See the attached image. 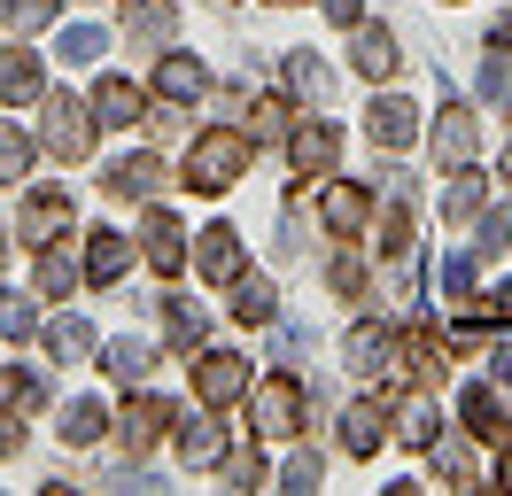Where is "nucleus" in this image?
I'll list each match as a JSON object with an SVG mask.
<instances>
[{
  "mask_svg": "<svg viewBox=\"0 0 512 496\" xmlns=\"http://www.w3.org/2000/svg\"><path fill=\"white\" fill-rule=\"evenodd\" d=\"M249 171V132H233V124H218V132H194L187 148V171H179V186H194V194H225V186Z\"/></svg>",
  "mask_w": 512,
  "mask_h": 496,
  "instance_id": "1",
  "label": "nucleus"
},
{
  "mask_svg": "<svg viewBox=\"0 0 512 496\" xmlns=\"http://www.w3.org/2000/svg\"><path fill=\"white\" fill-rule=\"evenodd\" d=\"M303 411H311V396H303V380L295 372H272L264 388H249V427L256 434H303Z\"/></svg>",
  "mask_w": 512,
  "mask_h": 496,
  "instance_id": "2",
  "label": "nucleus"
},
{
  "mask_svg": "<svg viewBox=\"0 0 512 496\" xmlns=\"http://www.w3.org/2000/svg\"><path fill=\"white\" fill-rule=\"evenodd\" d=\"M94 132H101L94 101H70V93H55V101H47V155L86 163V155H94Z\"/></svg>",
  "mask_w": 512,
  "mask_h": 496,
  "instance_id": "3",
  "label": "nucleus"
},
{
  "mask_svg": "<svg viewBox=\"0 0 512 496\" xmlns=\"http://www.w3.org/2000/svg\"><path fill=\"white\" fill-rule=\"evenodd\" d=\"M194 396L210 403V411L241 403V396H249V365H241L233 349H202V357H194Z\"/></svg>",
  "mask_w": 512,
  "mask_h": 496,
  "instance_id": "4",
  "label": "nucleus"
},
{
  "mask_svg": "<svg viewBox=\"0 0 512 496\" xmlns=\"http://www.w3.org/2000/svg\"><path fill=\"white\" fill-rule=\"evenodd\" d=\"M63 233H70V194H63V186H39L32 202L16 210V241H24V248H55Z\"/></svg>",
  "mask_w": 512,
  "mask_h": 496,
  "instance_id": "5",
  "label": "nucleus"
},
{
  "mask_svg": "<svg viewBox=\"0 0 512 496\" xmlns=\"http://www.w3.org/2000/svg\"><path fill=\"white\" fill-rule=\"evenodd\" d=\"M319 217H326V233H334V241H357V233L373 225V186L334 179V186L319 194Z\"/></svg>",
  "mask_w": 512,
  "mask_h": 496,
  "instance_id": "6",
  "label": "nucleus"
},
{
  "mask_svg": "<svg viewBox=\"0 0 512 496\" xmlns=\"http://www.w3.org/2000/svg\"><path fill=\"white\" fill-rule=\"evenodd\" d=\"M334 155H342V132H334V124H295V132H288L295 179H326V171H334Z\"/></svg>",
  "mask_w": 512,
  "mask_h": 496,
  "instance_id": "7",
  "label": "nucleus"
},
{
  "mask_svg": "<svg viewBox=\"0 0 512 496\" xmlns=\"http://www.w3.org/2000/svg\"><path fill=\"white\" fill-rule=\"evenodd\" d=\"M101 186L117 194V202H156V186H163V163L148 148H132V155H117L109 171H101Z\"/></svg>",
  "mask_w": 512,
  "mask_h": 496,
  "instance_id": "8",
  "label": "nucleus"
},
{
  "mask_svg": "<svg viewBox=\"0 0 512 496\" xmlns=\"http://www.w3.org/2000/svg\"><path fill=\"white\" fill-rule=\"evenodd\" d=\"M241 264H249V248H241V233H233V225H210V233L194 241V272L218 279V287H233V279H241Z\"/></svg>",
  "mask_w": 512,
  "mask_h": 496,
  "instance_id": "9",
  "label": "nucleus"
},
{
  "mask_svg": "<svg viewBox=\"0 0 512 496\" xmlns=\"http://www.w3.org/2000/svg\"><path fill=\"white\" fill-rule=\"evenodd\" d=\"M47 93V70H39L32 47H8L0 55V109H24V101H39Z\"/></svg>",
  "mask_w": 512,
  "mask_h": 496,
  "instance_id": "10",
  "label": "nucleus"
},
{
  "mask_svg": "<svg viewBox=\"0 0 512 496\" xmlns=\"http://www.w3.org/2000/svg\"><path fill=\"white\" fill-rule=\"evenodd\" d=\"M365 132H373L381 148H412L419 140V109L404 101V93H381V101L365 109Z\"/></svg>",
  "mask_w": 512,
  "mask_h": 496,
  "instance_id": "11",
  "label": "nucleus"
},
{
  "mask_svg": "<svg viewBox=\"0 0 512 496\" xmlns=\"http://www.w3.org/2000/svg\"><path fill=\"white\" fill-rule=\"evenodd\" d=\"M163 427H171V403H163V396H132V403H125V419H117V434H125L132 458H148Z\"/></svg>",
  "mask_w": 512,
  "mask_h": 496,
  "instance_id": "12",
  "label": "nucleus"
},
{
  "mask_svg": "<svg viewBox=\"0 0 512 496\" xmlns=\"http://www.w3.org/2000/svg\"><path fill=\"white\" fill-rule=\"evenodd\" d=\"M179 458H187V473L225 465V434H218V419H210V403H202V411H187V427H179Z\"/></svg>",
  "mask_w": 512,
  "mask_h": 496,
  "instance_id": "13",
  "label": "nucleus"
},
{
  "mask_svg": "<svg viewBox=\"0 0 512 496\" xmlns=\"http://www.w3.org/2000/svg\"><path fill=\"white\" fill-rule=\"evenodd\" d=\"M94 117L117 124V132H132V124L148 117V93L132 86V78H101V86H94Z\"/></svg>",
  "mask_w": 512,
  "mask_h": 496,
  "instance_id": "14",
  "label": "nucleus"
},
{
  "mask_svg": "<svg viewBox=\"0 0 512 496\" xmlns=\"http://www.w3.org/2000/svg\"><path fill=\"white\" fill-rule=\"evenodd\" d=\"M179 31V8L171 0H125V39L132 47H163Z\"/></svg>",
  "mask_w": 512,
  "mask_h": 496,
  "instance_id": "15",
  "label": "nucleus"
},
{
  "mask_svg": "<svg viewBox=\"0 0 512 496\" xmlns=\"http://www.w3.org/2000/svg\"><path fill=\"white\" fill-rule=\"evenodd\" d=\"M125 264H132V241H125V233H109V225L86 233V279H94V287H117Z\"/></svg>",
  "mask_w": 512,
  "mask_h": 496,
  "instance_id": "16",
  "label": "nucleus"
},
{
  "mask_svg": "<svg viewBox=\"0 0 512 496\" xmlns=\"http://www.w3.org/2000/svg\"><path fill=\"white\" fill-rule=\"evenodd\" d=\"M140 256H148L156 272H179V264H187V233H179V217H171V210L148 217V233H140Z\"/></svg>",
  "mask_w": 512,
  "mask_h": 496,
  "instance_id": "17",
  "label": "nucleus"
},
{
  "mask_svg": "<svg viewBox=\"0 0 512 496\" xmlns=\"http://www.w3.org/2000/svg\"><path fill=\"white\" fill-rule=\"evenodd\" d=\"M381 434H388V403H350V411H342V450H350V458H373Z\"/></svg>",
  "mask_w": 512,
  "mask_h": 496,
  "instance_id": "18",
  "label": "nucleus"
},
{
  "mask_svg": "<svg viewBox=\"0 0 512 496\" xmlns=\"http://www.w3.org/2000/svg\"><path fill=\"white\" fill-rule=\"evenodd\" d=\"M342 357H350V372H381V365H396V334L388 326H350V341H342Z\"/></svg>",
  "mask_w": 512,
  "mask_h": 496,
  "instance_id": "19",
  "label": "nucleus"
},
{
  "mask_svg": "<svg viewBox=\"0 0 512 496\" xmlns=\"http://www.w3.org/2000/svg\"><path fill=\"white\" fill-rule=\"evenodd\" d=\"M148 365H156V349H148V341L140 334H117V341H101V372H109V380H148Z\"/></svg>",
  "mask_w": 512,
  "mask_h": 496,
  "instance_id": "20",
  "label": "nucleus"
},
{
  "mask_svg": "<svg viewBox=\"0 0 512 496\" xmlns=\"http://www.w3.org/2000/svg\"><path fill=\"white\" fill-rule=\"evenodd\" d=\"M458 419H466V434H481V442H505V396H497V388H466V396H458Z\"/></svg>",
  "mask_w": 512,
  "mask_h": 496,
  "instance_id": "21",
  "label": "nucleus"
},
{
  "mask_svg": "<svg viewBox=\"0 0 512 496\" xmlns=\"http://www.w3.org/2000/svg\"><path fill=\"white\" fill-rule=\"evenodd\" d=\"M474 117H466V109H458V101H443V124H435V155H443L450 171H458V163H474Z\"/></svg>",
  "mask_w": 512,
  "mask_h": 496,
  "instance_id": "22",
  "label": "nucleus"
},
{
  "mask_svg": "<svg viewBox=\"0 0 512 496\" xmlns=\"http://www.w3.org/2000/svg\"><path fill=\"white\" fill-rule=\"evenodd\" d=\"M202 86H210V70H202L194 55H163L156 62V93L163 101H202Z\"/></svg>",
  "mask_w": 512,
  "mask_h": 496,
  "instance_id": "23",
  "label": "nucleus"
},
{
  "mask_svg": "<svg viewBox=\"0 0 512 496\" xmlns=\"http://www.w3.org/2000/svg\"><path fill=\"white\" fill-rule=\"evenodd\" d=\"M233 318L241 326H272L280 318V287L272 279H233Z\"/></svg>",
  "mask_w": 512,
  "mask_h": 496,
  "instance_id": "24",
  "label": "nucleus"
},
{
  "mask_svg": "<svg viewBox=\"0 0 512 496\" xmlns=\"http://www.w3.org/2000/svg\"><path fill=\"white\" fill-rule=\"evenodd\" d=\"M288 132H295V109H288V93H264V101L249 109V140L264 148V140H288Z\"/></svg>",
  "mask_w": 512,
  "mask_h": 496,
  "instance_id": "25",
  "label": "nucleus"
},
{
  "mask_svg": "<svg viewBox=\"0 0 512 496\" xmlns=\"http://www.w3.org/2000/svg\"><path fill=\"white\" fill-rule=\"evenodd\" d=\"M357 70H365V78H388V70H396V39H388L381 24H357Z\"/></svg>",
  "mask_w": 512,
  "mask_h": 496,
  "instance_id": "26",
  "label": "nucleus"
},
{
  "mask_svg": "<svg viewBox=\"0 0 512 496\" xmlns=\"http://www.w3.org/2000/svg\"><path fill=\"white\" fill-rule=\"evenodd\" d=\"M47 357H63V365L94 357V326H86V318H55V326H47Z\"/></svg>",
  "mask_w": 512,
  "mask_h": 496,
  "instance_id": "27",
  "label": "nucleus"
},
{
  "mask_svg": "<svg viewBox=\"0 0 512 496\" xmlns=\"http://www.w3.org/2000/svg\"><path fill=\"white\" fill-rule=\"evenodd\" d=\"M373 248H381L388 264H396V256H412V210H404V194H396V202H388V217L373 225Z\"/></svg>",
  "mask_w": 512,
  "mask_h": 496,
  "instance_id": "28",
  "label": "nucleus"
},
{
  "mask_svg": "<svg viewBox=\"0 0 512 496\" xmlns=\"http://www.w3.org/2000/svg\"><path fill=\"white\" fill-rule=\"evenodd\" d=\"M101 427H109V411H101L94 396H78V403L63 411V442H70V450H86V442H101Z\"/></svg>",
  "mask_w": 512,
  "mask_h": 496,
  "instance_id": "29",
  "label": "nucleus"
},
{
  "mask_svg": "<svg viewBox=\"0 0 512 496\" xmlns=\"http://www.w3.org/2000/svg\"><path fill=\"white\" fill-rule=\"evenodd\" d=\"M163 334L179 341V349H194V341H202V303H187V295H163Z\"/></svg>",
  "mask_w": 512,
  "mask_h": 496,
  "instance_id": "30",
  "label": "nucleus"
},
{
  "mask_svg": "<svg viewBox=\"0 0 512 496\" xmlns=\"http://www.w3.org/2000/svg\"><path fill=\"white\" fill-rule=\"evenodd\" d=\"M86 279V264H70L63 248H39V295H70Z\"/></svg>",
  "mask_w": 512,
  "mask_h": 496,
  "instance_id": "31",
  "label": "nucleus"
},
{
  "mask_svg": "<svg viewBox=\"0 0 512 496\" xmlns=\"http://www.w3.org/2000/svg\"><path fill=\"white\" fill-rule=\"evenodd\" d=\"M435 473H443V481H458V489H474V481H481L474 450H466V442H443V434H435Z\"/></svg>",
  "mask_w": 512,
  "mask_h": 496,
  "instance_id": "32",
  "label": "nucleus"
},
{
  "mask_svg": "<svg viewBox=\"0 0 512 496\" xmlns=\"http://www.w3.org/2000/svg\"><path fill=\"white\" fill-rule=\"evenodd\" d=\"M24 171H32V140H24L16 124L0 117V186H8V179H24Z\"/></svg>",
  "mask_w": 512,
  "mask_h": 496,
  "instance_id": "33",
  "label": "nucleus"
},
{
  "mask_svg": "<svg viewBox=\"0 0 512 496\" xmlns=\"http://www.w3.org/2000/svg\"><path fill=\"white\" fill-rule=\"evenodd\" d=\"M288 86L303 93V101H326V86H334V78H326L319 55H288Z\"/></svg>",
  "mask_w": 512,
  "mask_h": 496,
  "instance_id": "34",
  "label": "nucleus"
},
{
  "mask_svg": "<svg viewBox=\"0 0 512 496\" xmlns=\"http://www.w3.org/2000/svg\"><path fill=\"white\" fill-rule=\"evenodd\" d=\"M101 47H109V31H101V24H70V31H63V47H55V55H63V62H94Z\"/></svg>",
  "mask_w": 512,
  "mask_h": 496,
  "instance_id": "35",
  "label": "nucleus"
},
{
  "mask_svg": "<svg viewBox=\"0 0 512 496\" xmlns=\"http://www.w3.org/2000/svg\"><path fill=\"white\" fill-rule=\"evenodd\" d=\"M225 473H233V489H264V481H272L264 450H225Z\"/></svg>",
  "mask_w": 512,
  "mask_h": 496,
  "instance_id": "36",
  "label": "nucleus"
},
{
  "mask_svg": "<svg viewBox=\"0 0 512 496\" xmlns=\"http://www.w3.org/2000/svg\"><path fill=\"white\" fill-rule=\"evenodd\" d=\"M481 210V179L458 163V179H450V194H443V217H474Z\"/></svg>",
  "mask_w": 512,
  "mask_h": 496,
  "instance_id": "37",
  "label": "nucleus"
},
{
  "mask_svg": "<svg viewBox=\"0 0 512 496\" xmlns=\"http://www.w3.org/2000/svg\"><path fill=\"white\" fill-rule=\"evenodd\" d=\"M39 403V372H0V411H32Z\"/></svg>",
  "mask_w": 512,
  "mask_h": 496,
  "instance_id": "38",
  "label": "nucleus"
},
{
  "mask_svg": "<svg viewBox=\"0 0 512 496\" xmlns=\"http://www.w3.org/2000/svg\"><path fill=\"white\" fill-rule=\"evenodd\" d=\"M0 334H8V341H24V334H39V310L24 303V295H0Z\"/></svg>",
  "mask_w": 512,
  "mask_h": 496,
  "instance_id": "39",
  "label": "nucleus"
},
{
  "mask_svg": "<svg viewBox=\"0 0 512 496\" xmlns=\"http://www.w3.org/2000/svg\"><path fill=\"white\" fill-rule=\"evenodd\" d=\"M435 427H443V419H435V411H427V403H412V411H404V442H412V450H435Z\"/></svg>",
  "mask_w": 512,
  "mask_h": 496,
  "instance_id": "40",
  "label": "nucleus"
},
{
  "mask_svg": "<svg viewBox=\"0 0 512 496\" xmlns=\"http://www.w3.org/2000/svg\"><path fill=\"white\" fill-rule=\"evenodd\" d=\"M435 287H443V295H474V256H443Z\"/></svg>",
  "mask_w": 512,
  "mask_h": 496,
  "instance_id": "41",
  "label": "nucleus"
},
{
  "mask_svg": "<svg viewBox=\"0 0 512 496\" xmlns=\"http://www.w3.org/2000/svg\"><path fill=\"white\" fill-rule=\"evenodd\" d=\"M280 481H288V489H319V450H295V458L280 465Z\"/></svg>",
  "mask_w": 512,
  "mask_h": 496,
  "instance_id": "42",
  "label": "nucleus"
},
{
  "mask_svg": "<svg viewBox=\"0 0 512 496\" xmlns=\"http://www.w3.org/2000/svg\"><path fill=\"white\" fill-rule=\"evenodd\" d=\"M512 248V217H481V241H474V256H505Z\"/></svg>",
  "mask_w": 512,
  "mask_h": 496,
  "instance_id": "43",
  "label": "nucleus"
},
{
  "mask_svg": "<svg viewBox=\"0 0 512 496\" xmlns=\"http://www.w3.org/2000/svg\"><path fill=\"white\" fill-rule=\"evenodd\" d=\"M326 279H334V295H350V303L365 295V264H357V256H334V272H326Z\"/></svg>",
  "mask_w": 512,
  "mask_h": 496,
  "instance_id": "44",
  "label": "nucleus"
},
{
  "mask_svg": "<svg viewBox=\"0 0 512 496\" xmlns=\"http://www.w3.org/2000/svg\"><path fill=\"white\" fill-rule=\"evenodd\" d=\"M47 16H55V0H16V24H24V31H39Z\"/></svg>",
  "mask_w": 512,
  "mask_h": 496,
  "instance_id": "45",
  "label": "nucleus"
},
{
  "mask_svg": "<svg viewBox=\"0 0 512 496\" xmlns=\"http://www.w3.org/2000/svg\"><path fill=\"white\" fill-rule=\"evenodd\" d=\"M474 86H481V101H497V93H505V62H481Z\"/></svg>",
  "mask_w": 512,
  "mask_h": 496,
  "instance_id": "46",
  "label": "nucleus"
},
{
  "mask_svg": "<svg viewBox=\"0 0 512 496\" xmlns=\"http://www.w3.org/2000/svg\"><path fill=\"white\" fill-rule=\"evenodd\" d=\"M326 16H334V24H357V16H365V0H319Z\"/></svg>",
  "mask_w": 512,
  "mask_h": 496,
  "instance_id": "47",
  "label": "nucleus"
},
{
  "mask_svg": "<svg viewBox=\"0 0 512 496\" xmlns=\"http://www.w3.org/2000/svg\"><path fill=\"white\" fill-rule=\"evenodd\" d=\"M481 318H512V279L497 287V295H489V303H481Z\"/></svg>",
  "mask_w": 512,
  "mask_h": 496,
  "instance_id": "48",
  "label": "nucleus"
},
{
  "mask_svg": "<svg viewBox=\"0 0 512 496\" xmlns=\"http://www.w3.org/2000/svg\"><path fill=\"white\" fill-rule=\"evenodd\" d=\"M489 365H497V380H512V341H497V357H489Z\"/></svg>",
  "mask_w": 512,
  "mask_h": 496,
  "instance_id": "49",
  "label": "nucleus"
},
{
  "mask_svg": "<svg viewBox=\"0 0 512 496\" xmlns=\"http://www.w3.org/2000/svg\"><path fill=\"white\" fill-rule=\"evenodd\" d=\"M497 481H505V489H512V450H505V458H497Z\"/></svg>",
  "mask_w": 512,
  "mask_h": 496,
  "instance_id": "50",
  "label": "nucleus"
},
{
  "mask_svg": "<svg viewBox=\"0 0 512 496\" xmlns=\"http://www.w3.org/2000/svg\"><path fill=\"white\" fill-rule=\"evenodd\" d=\"M8 16H16V0H0V24H8Z\"/></svg>",
  "mask_w": 512,
  "mask_h": 496,
  "instance_id": "51",
  "label": "nucleus"
},
{
  "mask_svg": "<svg viewBox=\"0 0 512 496\" xmlns=\"http://www.w3.org/2000/svg\"><path fill=\"white\" fill-rule=\"evenodd\" d=\"M288 8H295V0H288Z\"/></svg>",
  "mask_w": 512,
  "mask_h": 496,
  "instance_id": "52",
  "label": "nucleus"
}]
</instances>
